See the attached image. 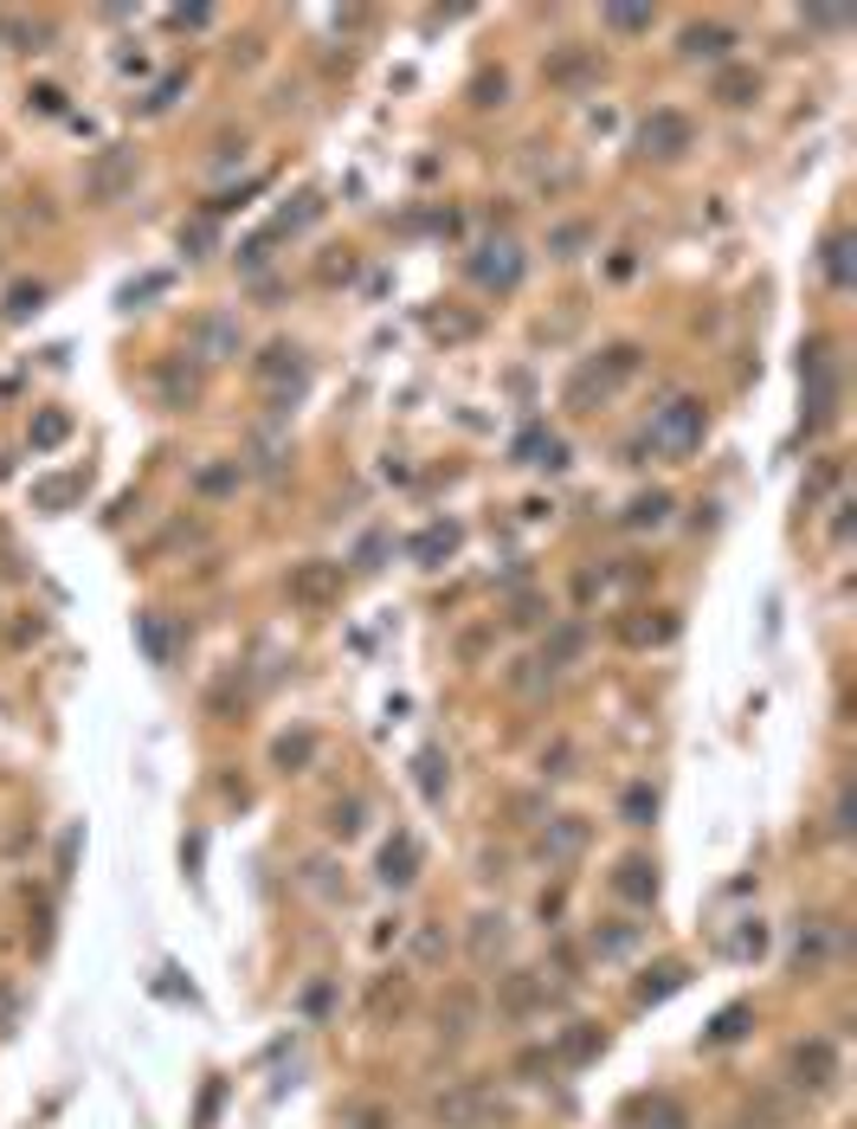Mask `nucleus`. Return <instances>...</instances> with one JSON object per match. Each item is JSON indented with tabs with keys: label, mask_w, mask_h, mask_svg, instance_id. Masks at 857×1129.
<instances>
[{
	"label": "nucleus",
	"mask_w": 857,
	"mask_h": 1129,
	"mask_svg": "<svg viewBox=\"0 0 857 1129\" xmlns=\"http://www.w3.org/2000/svg\"><path fill=\"white\" fill-rule=\"evenodd\" d=\"M703 433H710V413H703V400L697 394H670L665 407H652V452H670V458H690L697 445H703Z\"/></svg>",
	"instance_id": "f257e3e1"
},
{
	"label": "nucleus",
	"mask_w": 857,
	"mask_h": 1129,
	"mask_svg": "<svg viewBox=\"0 0 857 1129\" xmlns=\"http://www.w3.org/2000/svg\"><path fill=\"white\" fill-rule=\"evenodd\" d=\"M787 1084L806 1091V1097L838 1091V1045H832V1039H800V1045L787 1052Z\"/></svg>",
	"instance_id": "f03ea898"
},
{
	"label": "nucleus",
	"mask_w": 857,
	"mask_h": 1129,
	"mask_svg": "<svg viewBox=\"0 0 857 1129\" xmlns=\"http://www.w3.org/2000/svg\"><path fill=\"white\" fill-rule=\"evenodd\" d=\"M690 143H697V123H690L683 110H670V103L638 123V155H645V162H677Z\"/></svg>",
	"instance_id": "7ed1b4c3"
},
{
	"label": "nucleus",
	"mask_w": 857,
	"mask_h": 1129,
	"mask_svg": "<svg viewBox=\"0 0 857 1129\" xmlns=\"http://www.w3.org/2000/svg\"><path fill=\"white\" fill-rule=\"evenodd\" d=\"M471 278L483 285V291H516V285H523V252H516V240H490V246H477Z\"/></svg>",
	"instance_id": "20e7f679"
},
{
	"label": "nucleus",
	"mask_w": 857,
	"mask_h": 1129,
	"mask_svg": "<svg viewBox=\"0 0 857 1129\" xmlns=\"http://www.w3.org/2000/svg\"><path fill=\"white\" fill-rule=\"evenodd\" d=\"M677 633H683V620L665 613V607H638V613H625L620 627H613V639L632 645V652H645V645H670Z\"/></svg>",
	"instance_id": "39448f33"
},
{
	"label": "nucleus",
	"mask_w": 857,
	"mask_h": 1129,
	"mask_svg": "<svg viewBox=\"0 0 857 1129\" xmlns=\"http://www.w3.org/2000/svg\"><path fill=\"white\" fill-rule=\"evenodd\" d=\"M542 1007H548V975H528V968L503 975V987H497V1014L503 1020H528Z\"/></svg>",
	"instance_id": "423d86ee"
},
{
	"label": "nucleus",
	"mask_w": 857,
	"mask_h": 1129,
	"mask_svg": "<svg viewBox=\"0 0 857 1129\" xmlns=\"http://www.w3.org/2000/svg\"><path fill=\"white\" fill-rule=\"evenodd\" d=\"M728 46H735V33H728L722 20H697V26H683V40H677V52H683L690 65H722Z\"/></svg>",
	"instance_id": "0eeeda50"
},
{
	"label": "nucleus",
	"mask_w": 857,
	"mask_h": 1129,
	"mask_svg": "<svg viewBox=\"0 0 857 1129\" xmlns=\"http://www.w3.org/2000/svg\"><path fill=\"white\" fill-rule=\"evenodd\" d=\"M587 839H593V827H587L580 813H555V820L542 827V852H548L555 865H574V859L587 852Z\"/></svg>",
	"instance_id": "6e6552de"
},
{
	"label": "nucleus",
	"mask_w": 857,
	"mask_h": 1129,
	"mask_svg": "<svg viewBox=\"0 0 857 1129\" xmlns=\"http://www.w3.org/2000/svg\"><path fill=\"white\" fill-rule=\"evenodd\" d=\"M252 368H258V381H265V388L290 381V394H297L303 381H310V362H303V348H297V343H271L258 362H252Z\"/></svg>",
	"instance_id": "1a4fd4ad"
},
{
	"label": "nucleus",
	"mask_w": 857,
	"mask_h": 1129,
	"mask_svg": "<svg viewBox=\"0 0 857 1129\" xmlns=\"http://www.w3.org/2000/svg\"><path fill=\"white\" fill-rule=\"evenodd\" d=\"M483 1110H490V1104H483V1091H477V1084H452V1091H438V1097H432V1117H438L445 1129H471Z\"/></svg>",
	"instance_id": "9d476101"
},
{
	"label": "nucleus",
	"mask_w": 857,
	"mask_h": 1129,
	"mask_svg": "<svg viewBox=\"0 0 857 1129\" xmlns=\"http://www.w3.org/2000/svg\"><path fill=\"white\" fill-rule=\"evenodd\" d=\"M335 588H342V568L335 562H297L290 568V600H303V607H323Z\"/></svg>",
	"instance_id": "9b49d317"
},
{
	"label": "nucleus",
	"mask_w": 857,
	"mask_h": 1129,
	"mask_svg": "<svg viewBox=\"0 0 857 1129\" xmlns=\"http://www.w3.org/2000/svg\"><path fill=\"white\" fill-rule=\"evenodd\" d=\"M710 98L722 103V110H748V103L761 98V71L755 65H722L710 85Z\"/></svg>",
	"instance_id": "f8f14e48"
},
{
	"label": "nucleus",
	"mask_w": 857,
	"mask_h": 1129,
	"mask_svg": "<svg viewBox=\"0 0 857 1129\" xmlns=\"http://www.w3.org/2000/svg\"><path fill=\"white\" fill-rule=\"evenodd\" d=\"M413 878H420V839H413V833H393V839L381 845V884L407 890Z\"/></svg>",
	"instance_id": "ddd939ff"
},
{
	"label": "nucleus",
	"mask_w": 857,
	"mask_h": 1129,
	"mask_svg": "<svg viewBox=\"0 0 857 1129\" xmlns=\"http://www.w3.org/2000/svg\"><path fill=\"white\" fill-rule=\"evenodd\" d=\"M193 348H200L207 362H226V355H238V323H233V317H220V310H207V317L193 323Z\"/></svg>",
	"instance_id": "4468645a"
},
{
	"label": "nucleus",
	"mask_w": 857,
	"mask_h": 1129,
	"mask_svg": "<svg viewBox=\"0 0 857 1129\" xmlns=\"http://www.w3.org/2000/svg\"><path fill=\"white\" fill-rule=\"evenodd\" d=\"M613 890H620L625 904H652V897H658V865H652L645 852L620 859V872H613Z\"/></svg>",
	"instance_id": "2eb2a0df"
},
{
	"label": "nucleus",
	"mask_w": 857,
	"mask_h": 1129,
	"mask_svg": "<svg viewBox=\"0 0 857 1129\" xmlns=\"http://www.w3.org/2000/svg\"><path fill=\"white\" fill-rule=\"evenodd\" d=\"M593 65H600L593 46H561L548 65H542V78H548V85H561V91H574V85H587V78H593Z\"/></svg>",
	"instance_id": "dca6fc26"
},
{
	"label": "nucleus",
	"mask_w": 857,
	"mask_h": 1129,
	"mask_svg": "<svg viewBox=\"0 0 857 1129\" xmlns=\"http://www.w3.org/2000/svg\"><path fill=\"white\" fill-rule=\"evenodd\" d=\"M85 181H91L97 200H116L123 188H130V148H103V155L91 162V175H85Z\"/></svg>",
	"instance_id": "f3484780"
},
{
	"label": "nucleus",
	"mask_w": 857,
	"mask_h": 1129,
	"mask_svg": "<svg viewBox=\"0 0 857 1129\" xmlns=\"http://www.w3.org/2000/svg\"><path fill=\"white\" fill-rule=\"evenodd\" d=\"M580 652H587V627H580V620H561V627L548 633V645H542V672H568Z\"/></svg>",
	"instance_id": "a211bd4d"
},
{
	"label": "nucleus",
	"mask_w": 857,
	"mask_h": 1129,
	"mask_svg": "<svg viewBox=\"0 0 857 1129\" xmlns=\"http://www.w3.org/2000/svg\"><path fill=\"white\" fill-rule=\"evenodd\" d=\"M503 949H510V923H503V910L471 917V962H497Z\"/></svg>",
	"instance_id": "6ab92c4d"
},
{
	"label": "nucleus",
	"mask_w": 857,
	"mask_h": 1129,
	"mask_svg": "<svg viewBox=\"0 0 857 1129\" xmlns=\"http://www.w3.org/2000/svg\"><path fill=\"white\" fill-rule=\"evenodd\" d=\"M793 1117H800L793 1097H773V1091H767V1097H755V1104L735 1117V1129H793Z\"/></svg>",
	"instance_id": "aec40b11"
},
{
	"label": "nucleus",
	"mask_w": 857,
	"mask_h": 1129,
	"mask_svg": "<svg viewBox=\"0 0 857 1129\" xmlns=\"http://www.w3.org/2000/svg\"><path fill=\"white\" fill-rule=\"evenodd\" d=\"M632 1129H690V1110L677 1104V1097H638V1110H632Z\"/></svg>",
	"instance_id": "412c9836"
},
{
	"label": "nucleus",
	"mask_w": 857,
	"mask_h": 1129,
	"mask_svg": "<svg viewBox=\"0 0 857 1129\" xmlns=\"http://www.w3.org/2000/svg\"><path fill=\"white\" fill-rule=\"evenodd\" d=\"M683 982H690V968H683V962H658V968H645V982L632 987V1000H638V1007H658V1000L677 994Z\"/></svg>",
	"instance_id": "4be33fe9"
},
{
	"label": "nucleus",
	"mask_w": 857,
	"mask_h": 1129,
	"mask_svg": "<svg viewBox=\"0 0 857 1129\" xmlns=\"http://www.w3.org/2000/svg\"><path fill=\"white\" fill-rule=\"evenodd\" d=\"M600 20H606L613 40H645V33L658 26V7H606Z\"/></svg>",
	"instance_id": "5701e85b"
},
{
	"label": "nucleus",
	"mask_w": 857,
	"mask_h": 1129,
	"mask_svg": "<svg viewBox=\"0 0 857 1129\" xmlns=\"http://www.w3.org/2000/svg\"><path fill=\"white\" fill-rule=\"evenodd\" d=\"M670 517V491H645V497H632V503H625V530H658V523H665Z\"/></svg>",
	"instance_id": "b1692460"
},
{
	"label": "nucleus",
	"mask_w": 857,
	"mask_h": 1129,
	"mask_svg": "<svg viewBox=\"0 0 857 1129\" xmlns=\"http://www.w3.org/2000/svg\"><path fill=\"white\" fill-rule=\"evenodd\" d=\"M593 375L606 381V388H620V381H632L638 375V343H613L600 362H593Z\"/></svg>",
	"instance_id": "393cba45"
},
{
	"label": "nucleus",
	"mask_w": 857,
	"mask_h": 1129,
	"mask_svg": "<svg viewBox=\"0 0 857 1129\" xmlns=\"http://www.w3.org/2000/svg\"><path fill=\"white\" fill-rule=\"evenodd\" d=\"M638 949V923H600L593 930V955L600 962H620V955H632Z\"/></svg>",
	"instance_id": "a878e982"
},
{
	"label": "nucleus",
	"mask_w": 857,
	"mask_h": 1129,
	"mask_svg": "<svg viewBox=\"0 0 857 1129\" xmlns=\"http://www.w3.org/2000/svg\"><path fill=\"white\" fill-rule=\"evenodd\" d=\"M471 1014H477L471 987H452V1000L438 1007V1032H452V1039H465V1032H471Z\"/></svg>",
	"instance_id": "bb28decb"
},
{
	"label": "nucleus",
	"mask_w": 857,
	"mask_h": 1129,
	"mask_svg": "<svg viewBox=\"0 0 857 1129\" xmlns=\"http://www.w3.org/2000/svg\"><path fill=\"white\" fill-rule=\"evenodd\" d=\"M620 813H625V827H652V820H658V794H652L645 782H632L620 794Z\"/></svg>",
	"instance_id": "cd10ccee"
},
{
	"label": "nucleus",
	"mask_w": 857,
	"mask_h": 1129,
	"mask_svg": "<svg viewBox=\"0 0 857 1129\" xmlns=\"http://www.w3.org/2000/svg\"><path fill=\"white\" fill-rule=\"evenodd\" d=\"M193 394H200V375L181 368V362H168V368H162V400H168V407H188Z\"/></svg>",
	"instance_id": "c85d7f7f"
},
{
	"label": "nucleus",
	"mask_w": 857,
	"mask_h": 1129,
	"mask_svg": "<svg viewBox=\"0 0 857 1129\" xmlns=\"http://www.w3.org/2000/svg\"><path fill=\"white\" fill-rule=\"evenodd\" d=\"M310 755H316V737H310V730H297V737H278V749H271V762H278L285 775H297V768H303Z\"/></svg>",
	"instance_id": "c756f323"
},
{
	"label": "nucleus",
	"mask_w": 857,
	"mask_h": 1129,
	"mask_svg": "<svg viewBox=\"0 0 857 1129\" xmlns=\"http://www.w3.org/2000/svg\"><path fill=\"white\" fill-rule=\"evenodd\" d=\"M65 433H71V413L46 407V413L33 420V452H52V445H65Z\"/></svg>",
	"instance_id": "7c9ffc66"
},
{
	"label": "nucleus",
	"mask_w": 857,
	"mask_h": 1129,
	"mask_svg": "<svg viewBox=\"0 0 857 1129\" xmlns=\"http://www.w3.org/2000/svg\"><path fill=\"white\" fill-rule=\"evenodd\" d=\"M445 782H452V762H445L438 749H426V755H420V794H426V800H445Z\"/></svg>",
	"instance_id": "2f4dec72"
},
{
	"label": "nucleus",
	"mask_w": 857,
	"mask_h": 1129,
	"mask_svg": "<svg viewBox=\"0 0 857 1129\" xmlns=\"http://www.w3.org/2000/svg\"><path fill=\"white\" fill-rule=\"evenodd\" d=\"M593 1052H600V1032L587 1027V1020H580V1027H568V1032H561V1059H568V1065H587Z\"/></svg>",
	"instance_id": "473e14b6"
},
{
	"label": "nucleus",
	"mask_w": 857,
	"mask_h": 1129,
	"mask_svg": "<svg viewBox=\"0 0 857 1129\" xmlns=\"http://www.w3.org/2000/svg\"><path fill=\"white\" fill-rule=\"evenodd\" d=\"M452 549H458V530H452V523H432L426 536H413V555H420V562H438V555H452Z\"/></svg>",
	"instance_id": "72a5a7b5"
},
{
	"label": "nucleus",
	"mask_w": 857,
	"mask_h": 1129,
	"mask_svg": "<svg viewBox=\"0 0 857 1129\" xmlns=\"http://www.w3.org/2000/svg\"><path fill=\"white\" fill-rule=\"evenodd\" d=\"M819 265H825V278L845 291L852 285V265H845V233H825V252H819Z\"/></svg>",
	"instance_id": "f704fd0d"
},
{
	"label": "nucleus",
	"mask_w": 857,
	"mask_h": 1129,
	"mask_svg": "<svg viewBox=\"0 0 857 1129\" xmlns=\"http://www.w3.org/2000/svg\"><path fill=\"white\" fill-rule=\"evenodd\" d=\"M193 491L200 497H233L238 491V465H207V472L193 478Z\"/></svg>",
	"instance_id": "c9c22d12"
},
{
	"label": "nucleus",
	"mask_w": 857,
	"mask_h": 1129,
	"mask_svg": "<svg viewBox=\"0 0 857 1129\" xmlns=\"http://www.w3.org/2000/svg\"><path fill=\"white\" fill-rule=\"evenodd\" d=\"M445 949H452V942H445V930H438V923H420V936H413V962H420V968H432V962H445Z\"/></svg>",
	"instance_id": "e433bc0d"
},
{
	"label": "nucleus",
	"mask_w": 857,
	"mask_h": 1129,
	"mask_svg": "<svg viewBox=\"0 0 857 1129\" xmlns=\"http://www.w3.org/2000/svg\"><path fill=\"white\" fill-rule=\"evenodd\" d=\"M748 1032V1007H722L710 1027V1045H728V1039H742Z\"/></svg>",
	"instance_id": "4c0bfd02"
},
{
	"label": "nucleus",
	"mask_w": 857,
	"mask_h": 1129,
	"mask_svg": "<svg viewBox=\"0 0 857 1129\" xmlns=\"http://www.w3.org/2000/svg\"><path fill=\"white\" fill-rule=\"evenodd\" d=\"M330 833H342V839L361 833V800H335V807H330Z\"/></svg>",
	"instance_id": "58836bf2"
},
{
	"label": "nucleus",
	"mask_w": 857,
	"mask_h": 1129,
	"mask_svg": "<svg viewBox=\"0 0 857 1129\" xmlns=\"http://www.w3.org/2000/svg\"><path fill=\"white\" fill-rule=\"evenodd\" d=\"M580 246H587V226H580V220H568V226H555V240H548V252H555V258H574Z\"/></svg>",
	"instance_id": "ea45409f"
},
{
	"label": "nucleus",
	"mask_w": 857,
	"mask_h": 1129,
	"mask_svg": "<svg viewBox=\"0 0 857 1129\" xmlns=\"http://www.w3.org/2000/svg\"><path fill=\"white\" fill-rule=\"evenodd\" d=\"M542 775H555V782H561V775H574V749H568V742L542 749Z\"/></svg>",
	"instance_id": "a19ab883"
},
{
	"label": "nucleus",
	"mask_w": 857,
	"mask_h": 1129,
	"mask_svg": "<svg viewBox=\"0 0 857 1129\" xmlns=\"http://www.w3.org/2000/svg\"><path fill=\"white\" fill-rule=\"evenodd\" d=\"M503 91H510V85H503V71H483V78L471 85V103H503Z\"/></svg>",
	"instance_id": "79ce46f5"
},
{
	"label": "nucleus",
	"mask_w": 857,
	"mask_h": 1129,
	"mask_svg": "<svg viewBox=\"0 0 857 1129\" xmlns=\"http://www.w3.org/2000/svg\"><path fill=\"white\" fill-rule=\"evenodd\" d=\"M40 297H46V285H20V291L7 297V317H26V310H40Z\"/></svg>",
	"instance_id": "37998d69"
},
{
	"label": "nucleus",
	"mask_w": 857,
	"mask_h": 1129,
	"mask_svg": "<svg viewBox=\"0 0 857 1129\" xmlns=\"http://www.w3.org/2000/svg\"><path fill=\"white\" fill-rule=\"evenodd\" d=\"M387 1117H381V1104H355L348 1117H342V1129H381Z\"/></svg>",
	"instance_id": "c03bdc74"
},
{
	"label": "nucleus",
	"mask_w": 857,
	"mask_h": 1129,
	"mask_svg": "<svg viewBox=\"0 0 857 1129\" xmlns=\"http://www.w3.org/2000/svg\"><path fill=\"white\" fill-rule=\"evenodd\" d=\"M387 1007H393V1014L407 1007V982H381V987H375V1014H387Z\"/></svg>",
	"instance_id": "a18cd8bd"
},
{
	"label": "nucleus",
	"mask_w": 857,
	"mask_h": 1129,
	"mask_svg": "<svg viewBox=\"0 0 857 1129\" xmlns=\"http://www.w3.org/2000/svg\"><path fill=\"white\" fill-rule=\"evenodd\" d=\"M143 645H148V652H155V658H168V627H162L155 613H148V620H143Z\"/></svg>",
	"instance_id": "49530a36"
},
{
	"label": "nucleus",
	"mask_w": 857,
	"mask_h": 1129,
	"mask_svg": "<svg viewBox=\"0 0 857 1129\" xmlns=\"http://www.w3.org/2000/svg\"><path fill=\"white\" fill-rule=\"evenodd\" d=\"M548 1065H555V1052H542V1045H535V1052L516 1059V1078H535V1072H548Z\"/></svg>",
	"instance_id": "de8ad7c7"
},
{
	"label": "nucleus",
	"mask_w": 857,
	"mask_h": 1129,
	"mask_svg": "<svg viewBox=\"0 0 857 1129\" xmlns=\"http://www.w3.org/2000/svg\"><path fill=\"white\" fill-rule=\"evenodd\" d=\"M832 833H852V787H838L832 800Z\"/></svg>",
	"instance_id": "09e8293b"
},
{
	"label": "nucleus",
	"mask_w": 857,
	"mask_h": 1129,
	"mask_svg": "<svg viewBox=\"0 0 857 1129\" xmlns=\"http://www.w3.org/2000/svg\"><path fill=\"white\" fill-rule=\"evenodd\" d=\"M761 949H767V930H761V923H748V930L735 936V955H761Z\"/></svg>",
	"instance_id": "8fccbe9b"
},
{
	"label": "nucleus",
	"mask_w": 857,
	"mask_h": 1129,
	"mask_svg": "<svg viewBox=\"0 0 857 1129\" xmlns=\"http://www.w3.org/2000/svg\"><path fill=\"white\" fill-rule=\"evenodd\" d=\"M510 620H516V627H535V620H542V600H535V594H523V600L510 607Z\"/></svg>",
	"instance_id": "3c124183"
},
{
	"label": "nucleus",
	"mask_w": 857,
	"mask_h": 1129,
	"mask_svg": "<svg viewBox=\"0 0 857 1129\" xmlns=\"http://www.w3.org/2000/svg\"><path fill=\"white\" fill-rule=\"evenodd\" d=\"M819 955H825V930H819V923H812V930L800 936V962H819Z\"/></svg>",
	"instance_id": "603ef678"
},
{
	"label": "nucleus",
	"mask_w": 857,
	"mask_h": 1129,
	"mask_svg": "<svg viewBox=\"0 0 857 1129\" xmlns=\"http://www.w3.org/2000/svg\"><path fill=\"white\" fill-rule=\"evenodd\" d=\"M323 1007H330V987L316 982V987H310V994H303V1014H323Z\"/></svg>",
	"instance_id": "864d4df0"
},
{
	"label": "nucleus",
	"mask_w": 857,
	"mask_h": 1129,
	"mask_svg": "<svg viewBox=\"0 0 857 1129\" xmlns=\"http://www.w3.org/2000/svg\"><path fill=\"white\" fill-rule=\"evenodd\" d=\"M13 1027V994H7V987H0V1032Z\"/></svg>",
	"instance_id": "5fc2aeb1"
}]
</instances>
